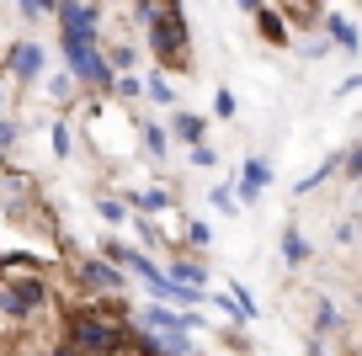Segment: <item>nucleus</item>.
<instances>
[{"mask_svg": "<svg viewBox=\"0 0 362 356\" xmlns=\"http://www.w3.org/2000/svg\"><path fill=\"white\" fill-rule=\"evenodd\" d=\"M64 64L75 69V80L86 90H112L117 75H112V54H102V43L96 37H64Z\"/></svg>", "mask_w": 362, "mask_h": 356, "instance_id": "1", "label": "nucleus"}, {"mask_svg": "<svg viewBox=\"0 0 362 356\" xmlns=\"http://www.w3.org/2000/svg\"><path fill=\"white\" fill-rule=\"evenodd\" d=\"M123 340H128L123 319H102V314H90V309L69 314V345L75 351H117Z\"/></svg>", "mask_w": 362, "mask_h": 356, "instance_id": "2", "label": "nucleus"}, {"mask_svg": "<svg viewBox=\"0 0 362 356\" xmlns=\"http://www.w3.org/2000/svg\"><path fill=\"white\" fill-rule=\"evenodd\" d=\"M149 54H155V59H181V54H187V22H181L176 0L149 22Z\"/></svg>", "mask_w": 362, "mask_h": 356, "instance_id": "3", "label": "nucleus"}, {"mask_svg": "<svg viewBox=\"0 0 362 356\" xmlns=\"http://www.w3.org/2000/svg\"><path fill=\"white\" fill-rule=\"evenodd\" d=\"M75 277L86 282L90 292H107V298L128 292V266H117V261H107V256H86V261H75Z\"/></svg>", "mask_w": 362, "mask_h": 356, "instance_id": "4", "label": "nucleus"}, {"mask_svg": "<svg viewBox=\"0 0 362 356\" xmlns=\"http://www.w3.org/2000/svg\"><path fill=\"white\" fill-rule=\"evenodd\" d=\"M43 303H48V287H43L37 277H27V282H0V314H11V319H33Z\"/></svg>", "mask_w": 362, "mask_h": 356, "instance_id": "5", "label": "nucleus"}, {"mask_svg": "<svg viewBox=\"0 0 362 356\" xmlns=\"http://www.w3.org/2000/svg\"><path fill=\"white\" fill-rule=\"evenodd\" d=\"M43 64H48V54H43V43H33V37H22V43L6 54V69H11L22 85H33V80L43 75Z\"/></svg>", "mask_w": 362, "mask_h": 356, "instance_id": "6", "label": "nucleus"}, {"mask_svg": "<svg viewBox=\"0 0 362 356\" xmlns=\"http://www.w3.org/2000/svg\"><path fill=\"white\" fill-rule=\"evenodd\" d=\"M64 37H102L96 32V0H59Z\"/></svg>", "mask_w": 362, "mask_h": 356, "instance_id": "7", "label": "nucleus"}, {"mask_svg": "<svg viewBox=\"0 0 362 356\" xmlns=\"http://www.w3.org/2000/svg\"><path fill=\"white\" fill-rule=\"evenodd\" d=\"M240 202H261V191L272 186V160H261V155H250L245 160V170H240Z\"/></svg>", "mask_w": 362, "mask_h": 356, "instance_id": "8", "label": "nucleus"}, {"mask_svg": "<svg viewBox=\"0 0 362 356\" xmlns=\"http://www.w3.org/2000/svg\"><path fill=\"white\" fill-rule=\"evenodd\" d=\"M341 330V309L330 298H320L315 303V340H309V351H325V335H336Z\"/></svg>", "mask_w": 362, "mask_h": 356, "instance_id": "9", "label": "nucleus"}, {"mask_svg": "<svg viewBox=\"0 0 362 356\" xmlns=\"http://www.w3.org/2000/svg\"><path fill=\"white\" fill-rule=\"evenodd\" d=\"M325 32H330V43H336L341 54H357L362 48V27L346 22V16H325Z\"/></svg>", "mask_w": 362, "mask_h": 356, "instance_id": "10", "label": "nucleus"}, {"mask_svg": "<svg viewBox=\"0 0 362 356\" xmlns=\"http://www.w3.org/2000/svg\"><path fill=\"white\" fill-rule=\"evenodd\" d=\"M170 134H176L181 144H203V138H208V117H197V112H176V117H170Z\"/></svg>", "mask_w": 362, "mask_h": 356, "instance_id": "11", "label": "nucleus"}, {"mask_svg": "<svg viewBox=\"0 0 362 356\" xmlns=\"http://www.w3.org/2000/svg\"><path fill=\"white\" fill-rule=\"evenodd\" d=\"M170 123H144V155L149 160H165V149H170Z\"/></svg>", "mask_w": 362, "mask_h": 356, "instance_id": "12", "label": "nucleus"}, {"mask_svg": "<svg viewBox=\"0 0 362 356\" xmlns=\"http://www.w3.org/2000/svg\"><path fill=\"white\" fill-rule=\"evenodd\" d=\"M134 208L139 213H165V208H176V191H170V186H149V191L134 197Z\"/></svg>", "mask_w": 362, "mask_h": 356, "instance_id": "13", "label": "nucleus"}, {"mask_svg": "<svg viewBox=\"0 0 362 356\" xmlns=\"http://www.w3.org/2000/svg\"><path fill=\"white\" fill-rule=\"evenodd\" d=\"M48 144H54L59 160L75 155V128H69V117H54V128H48Z\"/></svg>", "mask_w": 362, "mask_h": 356, "instance_id": "14", "label": "nucleus"}, {"mask_svg": "<svg viewBox=\"0 0 362 356\" xmlns=\"http://www.w3.org/2000/svg\"><path fill=\"white\" fill-rule=\"evenodd\" d=\"M256 22H261V37H267V43H277V48L288 43V22H283L277 11H267V6H261V11H256Z\"/></svg>", "mask_w": 362, "mask_h": 356, "instance_id": "15", "label": "nucleus"}, {"mask_svg": "<svg viewBox=\"0 0 362 356\" xmlns=\"http://www.w3.org/2000/svg\"><path fill=\"white\" fill-rule=\"evenodd\" d=\"M144 96L155 101V107H176V85H170L165 75H144Z\"/></svg>", "mask_w": 362, "mask_h": 356, "instance_id": "16", "label": "nucleus"}, {"mask_svg": "<svg viewBox=\"0 0 362 356\" xmlns=\"http://www.w3.org/2000/svg\"><path fill=\"white\" fill-rule=\"evenodd\" d=\"M283 261H288V266H304V261H309V239H304L298 229L283 234Z\"/></svg>", "mask_w": 362, "mask_h": 356, "instance_id": "17", "label": "nucleus"}, {"mask_svg": "<svg viewBox=\"0 0 362 356\" xmlns=\"http://www.w3.org/2000/svg\"><path fill=\"white\" fill-rule=\"evenodd\" d=\"M128 208H134V197H96V213L107 223H128Z\"/></svg>", "mask_w": 362, "mask_h": 356, "instance_id": "18", "label": "nucleus"}, {"mask_svg": "<svg viewBox=\"0 0 362 356\" xmlns=\"http://www.w3.org/2000/svg\"><path fill=\"white\" fill-rule=\"evenodd\" d=\"M75 85H80V80H75V69L64 64V75H54V80H48V96H54V101H69V96H75Z\"/></svg>", "mask_w": 362, "mask_h": 356, "instance_id": "19", "label": "nucleus"}, {"mask_svg": "<svg viewBox=\"0 0 362 356\" xmlns=\"http://www.w3.org/2000/svg\"><path fill=\"white\" fill-rule=\"evenodd\" d=\"M187 165L214 170V165H218V149H214V144H187Z\"/></svg>", "mask_w": 362, "mask_h": 356, "instance_id": "20", "label": "nucleus"}, {"mask_svg": "<svg viewBox=\"0 0 362 356\" xmlns=\"http://www.w3.org/2000/svg\"><path fill=\"white\" fill-rule=\"evenodd\" d=\"M187 245H192V250H208V245H214V223L192 218V223H187Z\"/></svg>", "mask_w": 362, "mask_h": 356, "instance_id": "21", "label": "nucleus"}, {"mask_svg": "<svg viewBox=\"0 0 362 356\" xmlns=\"http://www.w3.org/2000/svg\"><path fill=\"white\" fill-rule=\"evenodd\" d=\"M170 271H176V277L187 282V287H203V282H208V271L197 266V261H170Z\"/></svg>", "mask_w": 362, "mask_h": 356, "instance_id": "22", "label": "nucleus"}, {"mask_svg": "<svg viewBox=\"0 0 362 356\" xmlns=\"http://www.w3.org/2000/svg\"><path fill=\"white\" fill-rule=\"evenodd\" d=\"M214 213H240V186H214Z\"/></svg>", "mask_w": 362, "mask_h": 356, "instance_id": "23", "label": "nucleus"}, {"mask_svg": "<svg viewBox=\"0 0 362 356\" xmlns=\"http://www.w3.org/2000/svg\"><path fill=\"white\" fill-rule=\"evenodd\" d=\"M16 11L27 16V22H37V16H48V11H59V0H16Z\"/></svg>", "mask_w": 362, "mask_h": 356, "instance_id": "24", "label": "nucleus"}, {"mask_svg": "<svg viewBox=\"0 0 362 356\" xmlns=\"http://www.w3.org/2000/svg\"><path fill=\"white\" fill-rule=\"evenodd\" d=\"M235 112H240L235 90H218V96H214V117H224V123H235Z\"/></svg>", "mask_w": 362, "mask_h": 356, "instance_id": "25", "label": "nucleus"}, {"mask_svg": "<svg viewBox=\"0 0 362 356\" xmlns=\"http://www.w3.org/2000/svg\"><path fill=\"white\" fill-rule=\"evenodd\" d=\"M229 292H235L240 314H245V319H256V298H250V287H240V282H229Z\"/></svg>", "mask_w": 362, "mask_h": 356, "instance_id": "26", "label": "nucleus"}, {"mask_svg": "<svg viewBox=\"0 0 362 356\" xmlns=\"http://www.w3.org/2000/svg\"><path fill=\"white\" fill-rule=\"evenodd\" d=\"M117 96H123V101L144 96V80H139V75H123V80H117Z\"/></svg>", "mask_w": 362, "mask_h": 356, "instance_id": "27", "label": "nucleus"}, {"mask_svg": "<svg viewBox=\"0 0 362 356\" xmlns=\"http://www.w3.org/2000/svg\"><path fill=\"white\" fill-rule=\"evenodd\" d=\"M134 59H139V54H134V48H128V43H117V48H112V64H117V69H128V64H134Z\"/></svg>", "mask_w": 362, "mask_h": 356, "instance_id": "28", "label": "nucleus"}, {"mask_svg": "<svg viewBox=\"0 0 362 356\" xmlns=\"http://www.w3.org/2000/svg\"><path fill=\"white\" fill-rule=\"evenodd\" d=\"M346 176H362V144H357V149L346 155Z\"/></svg>", "mask_w": 362, "mask_h": 356, "instance_id": "29", "label": "nucleus"}, {"mask_svg": "<svg viewBox=\"0 0 362 356\" xmlns=\"http://www.w3.org/2000/svg\"><path fill=\"white\" fill-rule=\"evenodd\" d=\"M351 90H362V75H351V80H341V85H336V96H351Z\"/></svg>", "mask_w": 362, "mask_h": 356, "instance_id": "30", "label": "nucleus"}, {"mask_svg": "<svg viewBox=\"0 0 362 356\" xmlns=\"http://www.w3.org/2000/svg\"><path fill=\"white\" fill-rule=\"evenodd\" d=\"M235 6H240V11H250V16H256L261 6H267V0H235Z\"/></svg>", "mask_w": 362, "mask_h": 356, "instance_id": "31", "label": "nucleus"}]
</instances>
